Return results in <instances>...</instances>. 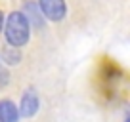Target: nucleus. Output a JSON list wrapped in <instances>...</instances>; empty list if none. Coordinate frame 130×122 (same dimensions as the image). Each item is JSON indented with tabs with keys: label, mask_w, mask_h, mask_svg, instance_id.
<instances>
[{
	"label": "nucleus",
	"mask_w": 130,
	"mask_h": 122,
	"mask_svg": "<svg viewBox=\"0 0 130 122\" xmlns=\"http://www.w3.org/2000/svg\"><path fill=\"white\" fill-rule=\"evenodd\" d=\"M4 34H6V42L12 48H21L29 42L31 36V27H29V19L25 13L21 12H13L8 15L4 25Z\"/></svg>",
	"instance_id": "f257e3e1"
},
{
	"label": "nucleus",
	"mask_w": 130,
	"mask_h": 122,
	"mask_svg": "<svg viewBox=\"0 0 130 122\" xmlns=\"http://www.w3.org/2000/svg\"><path fill=\"white\" fill-rule=\"evenodd\" d=\"M40 2V8H42V13H44L48 19L52 21H61L65 17V0H38Z\"/></svg>",
	"instance_id": "f03ea898"
},
{
	"label": "nucleus",
	"mask_w": 130,
	"mask_h": 122,
	"mask_svg": "<svg viewBox=\"0 0 130 122\" xmlns=\"http://www.w3.org/2000/svg\"><path fill=\"white\" fill-rule=\"evenodd\" d=\"M38 95L35 90H27L23 95H21V105H19V111L17 113H21L23 116H32V114L38 111Z\"/></svg>",
	"instance_id": "7ed1b4c3"
},
{
	"label": "nucleus",
	"mask_w": 130,
	"mask_h": 122,
	"mask_svg": "<svg viewBox=\"0 0 130 122\" xmlns=\"http://www.w3.org/2000/svg\"><path fill=\"white\" fill-rule=\"evenodd\" d=\"M17 118H19L17 107L10 99H2L0 101V122H17Z\"/></svg>",
	"instance_id": "20e7f679"
},
{
	"label": "nucleus",
	"mask_w": 130,
	"mask_h": 122,
	"mask_svg": "<svg viewBox=\"0 0 130 122\" xmlns=\"http://www.w3.org/2000/svg\"><path fill=\"white\" fill-rule=\"evenodd\" d=\"M4 57H6V63H8V59H12L10 63H17V61H19V53H12L10 52V46L4 50Z\"/></svg>",
	"instance_id": "39448f33"
},
{
	"label": "nucleus",
	"mask_w": 130,
	"mask_h": 122,
	"mask_svg": "<svg viewBox=\"0 0 130 122\" xmlns=\"http://www.w3.org/2000/svg\"><path fill=\"white\" fill-rule=\"evenodd\" d=\"M2 27H4V13L0 12V31H2Z\"/></svg>",
	"instance_id": "423d86ee"
},
{
	"label": "nucleus",
	"mask_w": 130,
	"mask_h": 122,
	"mask_svg": "<svg viewBox=\"0 0 130 122\" xmlns=\"http://www.w3.org/2000/svg\"><path fill=\"white\" fill-rule=\"evenodd\" d=\"M126 122H128V120H126Z\"/></svg>",
	"instance_id": "0eeeda50"
}]
</instances>
